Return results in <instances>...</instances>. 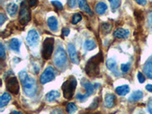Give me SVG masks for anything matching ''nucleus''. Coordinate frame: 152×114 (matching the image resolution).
I'll return each instance as SVG.
<instances>
[{
	"mask_svg": "<svg viewBox=\"0 0 152 114\" xmlns=\"http://www.w3.org/2000/svg\"><path fill=\"white\" fill-rule=\"evenodd\" d=\"M104 61V56L101 52L91 57L87 62L85 70L89 77L96 78L100 75V65Z\"/></svg>",
	"mask_w": 152,
	"mask_h": 114,
	"instance_id": "obj_1",
	"label": "nucleus"
},
{
	"mask_svg": "<svg viewBox=\"0 0 152 114\" xmlns=\"http://www.w3.org/2000/svg\"><path fill=\"white\" fill-rule=\"evenodd\" d=\"M18 75L25 94L28 97H34L37 91L36 80L32 77L28 76L24 70L20 72Z\"/></svg>",
	"mask_w": 152,
	"mask_h": 114,
	"instance_id": "obj_2",
	"label": "nucleus"
},
{
	"mask_svg": "<svg viewBox=\"0 0 152 114\" xmlns=\"http://www.w3.org/2000/svg\"><path fill=\"white\" fill-rule=\"evenodd\" d=\"M76 86H77V81L74 76H70L64 83L62 84V90L65 98L67 100L72 98Z\"/></svg>",
	"mask_w": 152,
	"mask_h": 114,
	"instance_id": "obj_3",
	"label": "nucleus"
},
{
	"mask_svg": "<svg viewBox=\"0 0 152 114\" xmlns=\"http://www.w3.org/2000/svg\"><path fill=\"white\" fill-rule=\"evenodd\" d=\"M31 19V12L30 10V6L26 2H22L20 6L19 11V23L21 25H26Z\"/></svg>",
	"mask_w": 152,
	"mask_h": 114,
	"instance_id": "obj_4",
	"label": "nucleus"
},
{
	"mask_svg": "<svg viewBox=\"0 0 152 114\" xmlns=\"http://www.w3.org/2000/svg\"><path fill=\"white\" fill-rule=\"evenodd\" d=\"M54 47V39L53 37H47L43 43L42 47V57L45 60L50 59Z\"/></svg>",
	"mask_w": 152,
	"mask_h": 114,
	"instance_id": "obj_5",
	"label": "nucleus"
},
{
	"mask_svg": "<svg viewBox=\"0 0 152 114\" xmlns=\"http://www.w3.org/2000/svg\"><path fill=\"white\" fill-rule=\"evenodd\" d=\"M53 62L56 66L58 68H62L67 62V55L66 51L62 47H59L56 51L53 56Z\"/></svg>",
	"mask_w": 152,
	"mask_h": 114,
	"instance_id": "obj_6",
	"label": "nucleus"
},
{
	"mask_svg": "<svg viewBox=\"0 0 152 114\" xmlns=\"http://www.w3.org/2000/svg\"><path fill=\"white\" fill-rule=\"evenodd\" d=\"M7 90L12 94L16 95L19 92V83L17 78L15 76H10L5 81Z\"/></svg>",
	"mask_w": 152,
	"mask_h": 114,
	"instance_id": "obj_7",
	"label": "nucleus"
},
{
	"mask_svg": "<svg viewBox=\"0 0 152 114\" xmlns=\"http://www.w3.org/2000/svg\"><path fill=\"white\" fill-rule=\"evenodd\" d=\"M54 78H55V73H54L53 69L51 66H49L43 71L41 76H40V83L47 84L50 81H53Z\"/></svg>",
	"mask_w": 152,
	"mask_h": 114,
	"instance_id": "obj_8",
	"label": "nucleus"
},
{
	"mask_svg": "<svg viewBox=\"0 0 152 114\" xmlns=\"http://www.w3.org/2000/svg\"><path fill=\"white\" fill-rule=\"evenodd\" d=\"M39 38L40 37H39L37 32L35 30H31L27 36V43L30 47H33L38 43Z\"/></svg>",
	"mask_w": 152,
	"mask_h": 114,
	"instance_id": "obj_9",
	"label": "nucleus"
},
{
	"mask_svg": "<svg viewBox=\"0 0 152 114\" xmlns=\"http://www.w3.org/2000/svg\"><path fill=\"white\" fill-rule=\"evenodd\" d=\"M81 85L85 88V91H86V94L88 95V97L91 96V95L94 94L96 91L97 88H98V87L100 86L97 84H95V85H93V84L90 83L89 81H87V80L83 79L81 82Z\"/></svg>",
	"mask_w": 152,
	"mask_h": 114,
	"instance_id": "obj_10",
	"label": "nucleus"
},
{
	"mask_svg": "<svg viewBox=\"0 0 152 114\" xmlns=\"http://www.w3.org/2000/svg\"><path fill=\"white\" fill-rule=\"evenodd\" d=\"M68 52H69V55L70 56L72 62L73 63H75V64H78L79 59H78V53H77V51H76L75 46L72 44V43H69V46H68Z\"/></svg>",
	"mask_w": 152,
	"mask_h": 114,
	"instance_id": "obj_11",
	"label": "nucleus"
},
{
	"mask_svg": "<svg viewBox=\"0 0 152 114\" xmlns=\"http://www.w3.org/2000/svg\"><path fill=\"white\" fill-rule=\"evenodd\" d=\"M143 71L148 78L152 79V56L149 57L143 66Z\"/></svg>",
	"mask_w": 152,
	"mask_h": 114,
	"instance_id": "obj_12",
	"label": "nucleus"
},
{
	"mask_svg": "<svg viewBox=\"0 0 152 114\" xmlns=\"http://www.w3.org/2000/svg\"><path fill=\"white\" fill-rule=\"evenodd\" d=\"M113 36L117 39H126L129 36V31L123 28H118L114 31Z\"/></svg>",
	"mask_w": 152,
	"mask_h": 114,
	"instance_id": "obj_13",
	"label": "nucleus"
},
{
	"mask_svg": "<svg viewBox=\"0 0 152 114\" xmlns=\"http://www.w3.org/2000/svg\"><path fill=\"white\" fill-rule=\"evenodd\" d=\"M116 96L113 94H107L105 97L104 100V104L107 108H112L116 104Z\"/></svg>",
	"mask_w": 152,
	"mask_h": 114,
	"instance_id": "obj_14",
	"label": "nucleus"
},
{
	"mask_svg": "<svg viewBox=\"0 0 152 114\" xmlns=\"http://www.w3.org/2000/svg\"><path fill=\"white\" fill-rule=\"evenodd\" d=\"M47 24L48 27L52 31H58V21L56 18L54 16H51L47 20Z\"/></svg>",
	"mask_w": 152,
	"mask_h": 114,
	"instance_id": "obj_15",
	"label": "nucleus"
},
{
	"mask_svg": "<svg viewBox=\"0 0 152 114\" xmlns=\"http://www.w3.org/2000/svg\"><path fill=\"white\" fill-rule=\"evenodd\" d=\"M78 6H79V8L82 11L85 12L86 13L90 15H93V12H92L90 6L88 5L86 0H79V2H78Z\"/></svg>",
	"mask_w": 152,
	"mask_h": 114,
	"instance_id": "obj_16",
	"label": "nucleus"
},
{
	"mask_svg": "<svg viewBox=\"0 0 152 114\" xmlns=\"http://www.w3.org/2000/svg\"><path fill=\"white\" fill-rule=\"evenodd\" d=\"M107 10V5L104 2H100L95 6V11L97 14L100 15H102Z\"/></svg>",
	"mask_w": 152,
	"mask_h": 114,
	"instance_id": "obj_17",
	"label": "nucleus"
},
{
	"mask_svg": "<svg viewBox=\"0 0 152 114\" xmlns=\"http://www.w3.org/2000/svg\"><path fill=\"white\" fill-rule=\"evenodd\" d=\"M106 65H107V69L110 70L111 72H113L116 73L117 72V66H116V62L115 59H112V58L108 59Z\"/></svg>",
	"mask_w": 152,
	"mask_h": 114,
	"instance_id": "obj_18",
	"label": "nucleus"
},
{
	"mask_svg": "<svg viewBox=\"0 0 152 114\" xmlns=\"http://www.w3.org/2000/svg\"><path fill=\"white\" fill-rule=\"evenodd\" d=\"M18 9V5L15 3H9L7 5V8H6L8 14L12 16V17H14L17 14Z\"/></svg>",
	"mask_w": 152,
	"mask_h": 114,
	"instance_id": "obj_19",
	"label": "nucleus"
},
{
	"mask_svg": "<svg viewBox=\"0 0 152 114\" xmlns=\"http://www.w3.org/2000/svg\"><path fill=\"white\" fill-rule=\"evenodd\" d=\"M59 96H60V94H59V91H50L47 94L46 99L49 102H52V101L56 100L57 98H59Z\"/></svg>",
	"mask_w": 152,
	"mask_h": 114,
	"instance_id": "obj_20",
	"label": "nucleus"
},
{
	"mask_svg": "<svg viewBox=\"0 0 152 114\" xmlns=\"http://www.w3.org/2000/svg\"><path fill=\"white\" fill-rule=\"evenodd\" d=\"M129 87L128 85H122L116 88V93L120 96H125L129 92Z\"/></svg>",
	"mask_w": 152,
	"mask_h": 114,
	"instance_id": "obj_21",
	"label": "nucleus"
},
{
	"mask_svg": "<svg viewBox=\"0 0 152 114\" xmlns=\"http://www.w3.org/2000/svg\"><path fill=\"white\" fill-rule=\"evenodd\" d=\"M11 96L9 94L4 93L1 97V100H0V107H4L5 106L7 105L11 100Z\"/></svg>",
	"mask_w": 152,
	"mask_h": 114,
	"instance_id": "obj_22",
	"label": "nucleus"
},
{
	"mask_svg": "<svg viewBox=\"0 0 152 114\" xmlns=\"http://www.w3.org/2000/svg\"><path fill=\"white\" fill-rule=\"evenodd\" d=\"M20 46H21V43L18 39L13 38L11 40L10 47L12 50H14L15 52H19L20 51Z\"/></svg>",
	"mask_w": 152,
	"mask_h": 114,
	"instance_id": "obj_23",
	"label": "nucleus"
},
{
	"mask_svg": "<svg viewBox=\"0 0 152 114\" xmlns=\"http://www.w3.org/2000/svg\"><path fill=\"white\" fill-rule=\"evenodd\" d=\"M113 28V25L110 23H103L100 26V30H101V32L104 35H107V34H109Z\"/></svg>",
	"mask_w": 152,
	"mask_h": 114,
	"instance_id": "obj_24",
	"label": "nucleus"
},
{
	"mask_svg": "<svg viewBox=\"0 0 152 114\" xmlns=\"http://www.w3.org/2000/svg\"><path fill=\"white\" fill-rule=\"evenodd\" d=\"M142 97H143V93L142 91H136L133 92L129 100V101H138V100H142Z\"/></svg>",
	"mask_w": 152,
	"mask_h": 114,
	"instance_id": "obj_25",
	"label": "nucleus"
},
{
	"mask_svg": "<svg viewBox=\"0 0 152 114\" xmlns=\"http://www.w3.org/2000/svg\"><path fill=\"white\" fill-rule=\"evenodd\" d=\"M84 47L87 50H93L96 48V43L92 40H88L84 43Z\"/></svg>",
	"mask_w": 152,
	"mask_h": 114,
	"instance_id": "obj_26",
	"label": "nucleus"
},
{
	"mask_svg": "<svg viewBox=\"0 0 152 114\" xmlns=\"http://www.w3.org/2000/svg\"><path fill=\"white\" fill-rule=\"evenodd\" d=\"M77 110V107L75 104L73 103H69L67 105V107H66V111H67L69 113H73L75 111Z\"/></svg>",
	"mask_w": 152,
	"mask_h": 114,
	"instance_id": "obj_27",
	"label": "nucleus"
},
{
	"mask_svg": "<svg viewBox=\"0 0 152 114\" xmlns=\"http://www.w3.org/2000/svg\"><path fill=\"white\" fill-rule=\"evenodd\" d=\"M82 19V16L79 14V13H76L72 16V24H77L79 21H81Z\"/></svg>",
	"mask_w": 152,
	"mask_h": 114,
	"instance_id": "obj_28",
	"label": "nucleus"
},
{
	"mask_svg": "<svg viewBox=\"0 0 152 114\" xmlns=\"http://www.w3.org/2000/svg\"><path fill=\"white\" fill-rule=\"evenodd\" d=\"M110 3L111 8L113 9H116L120 6L121 1L120 0H109Z\"/></svg>",
	"mask_w": 152,
	"mask_h": 114,
	"instance_id": "obj_29",
	"label": "nucleus"
},
{
	"mask_svg": "<svg viewBox=\"0 0 152 114\" xmlns=\"http://www.w3.org/2000/svg\"><path fill=\"white\" fill-rule=\"evenodd\" d=\"M98 105H99V98L98 97H97V98H95L94 100V101L90 105L89 108H88V110H94L97 109Z\"/></svg>",
	"mask_w": 152,
	"mask_h": 114,
	"instance_id": "obj_30",
	"label": "nucleus"
},
{
	"mask_svg": "<svg viewBox=\"0 0 152 114\" xmlns=\"http://www.w3.org/2000/svg\"><path fill=\"white\" fill-rule=\"evenodd\" d=\"M52 4L54 7L56 9H58V10L62 11V9H63V5H62V4L60 2H59V1H52Z\"/></svg>",
	"mask_w": 152,
	"mask_h": 114,
	"instance_id": "obj_31",
	"label": "nucleus"
},
{
	"mask_svg": "<svg viewBox=\"0 0 152 114\" xmlns=\"http://www.w3.org/2000/svg\"><path fill=\"white\" fill-rule=\"evenodd\" d=\"M88 95L87 94H78L76 96V99L78 100L81 102H84L87 98H88Z\"/></svg>",
	"mask_w": 152,
	"mask_h": 114,
	"instance_id": "obj_32",
	"label": "nucleus"
},
{
	"mask_svg": "<svg viewBox=\"0 0 152 114\" xmlns=\"http://www.w3.org/2000/svg\"><path fill=\"white\" fill-rule=\"evenodd\" d=\"M131 67V65L130 63H126V64H122L121 65V70L123 72L126 73L129 71Z\"/></svg>",
	"mask_w": 152,
	"mask_h": 114,
	"instance_id": "obj_33",
	"label": "nucleus"
},
{
	"mask_svg": "<svg viewBox=\"0 0 152 114\" xmlns=\"http://www.w3.org/2000/svg\"><path fill=\"white\" fill-rule=\"evenodd\" d=\"M24 2H26L30 7H34L38 4V0H24Z\"/></svg>",
	"mask_w": 152,
	"mask_h": 114,
	"instance_id": "obj_34",
	"label": "nucleus"
},
{
	"mask_svg": "<svg viewBox=\"0 0 152 114\" xmlns=\"http://www.w3.org/2000/svg\"><path fill=\"white\" fill-rule=\"evenodd\" d=\"M0 57H1V59H2V60L5 59V48H4L3 45H2V43L0 44Z\"/></svg>",
	"mask_w": 152,
	"mask_h": 114,
	"instance_id": "obj_35",
	"label": "nucleus"
},
{
	"mask_svg": "<svg viewBox=\"0 0 152 114\" xmlns=\"http://www.w3.org/2000/svg\"><path fill=\"white\" fill-rule=\"evenodd\" d=\"M76 1L77 0H68L67 5L70 9H74L76 6Z\"/></svg>",
	"mask_w": 152,
	"mask_h": 114,
	"instance_id": "obj_36",
	"label": "nucleus"
},
{
	"mask_svg": "<svg viewBox=\"0 0 152 114\" xmlns=\"http://www.w3.org/2000/svg\"><path fill=\"white\" fill-rule=\"evenodd\" d=\"M138 81L140 82L141 84L144 83L145 81V76L143 75V74L141 72H138Z\"/></svg>",
	"mask_w": 152,
	"mask_h": 114,
	"instance_id": "obj_37",
	"label": "nucleus"
},
{
	"mask_svg": "<svg viewBox=\"0 0 152 114\" xmlns=\"http://www.w3.org/2000/svg\"><path fill=\"white\" fill-rule=\"evenodd\" d=\"M5 20H6V17L5 16V15H4L3 13H1V14H0V22H1L0 23V24L2 25L3 23L5 22Z\"/></svg>",
	"mask_w": 152,
	"mask_h": 114,
	"instance_id": "obj_38",
	"label": "nucleus"
},
{
	"mask_svg": "<svg viewBox=\"0 0 152 114\" xmlns=\"http://www.w3.org/2000/svg\"><path fill=\"white\" fill-rule=\"evenodd\" d=\"M69 33H70V30L69 28H65L62 29V34L64 35V36H68L69 34Z\"/></svg>",
	"mask_w": 152,
	"mask_h": 114,
	"instance_id": "obj_39",
	"label": "nucleus"
},
{
	"mask_svg": "<svg viewBox=\"0 0 152 114\" xmlns=\"http://www.w3.org/2000/svg\"><path fill=\"white\" fill-rule=\"evenodd\" d=\"M135 1L137 3L141 5H145L147 4V1L146 0H135Z\"/></svg>",
	"mask_w": 152,
	"mask_h": 114,
	"instance_id": "obj_40",
	"label": "nucleus"
},
{
	"mask_svg": "<svg viewBox=\"0 0 152 114\" xmlns=\"http://www.w3.org/2000/svg\"><path fill=\"white\" fill-rule=\"evenodd\" d=\"M148 111L152 113V100H149L148 104Z\"/></svg>",
	"mask_w": 152,
	"mask_h": 114,
	"instance_id": "obj_41",
	"label": "nucleus"
},
{
	"mask_svg": "<svg viewBox=\"0 0 152 114\" xmlns=\"http://www.w3.org/2000/svg\"><path fill=\"white\" fill-rule=\"evenodd\" d=\"M148 24L150 25V27L152 28V12H151L148 15Z\"/></svg>",
	"mask_w": 152,
	"mask_h": 114,
	"instance_id": "obj_42",
	"label": "nucleus"
},
{
	"mask_svg": "<svg viewBox=\"0 0 152 114\" xmlns=\"http://www.w3.org/2000/svg\"><path fill=\"white\" fill-rule=\"evenodd\" d=\"M145 88H146V90L152 93V85H148L147 86L145 87Z\"/></svg>",
	"mask_w": 152,
	"mask_h": 114,
	"instance_id": "obj_43",
	"label": "nucleus"
},
{
	"mask_svg": "<svg viewBox=\"0 0 152 114\" xmlns=\"http://www.w3.org/2000/svg\"><path fill=\"white\" fill-rule=\"evenodd\" d=\"M12 113H21V112H18V111H12Z\"/></svg>",
	"mask_w": 152,
	"mask_h": 114,
	"instance_id": "obj_44",
	"label": "nucleus"
}]
</instances>
